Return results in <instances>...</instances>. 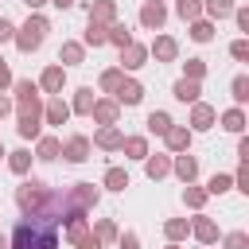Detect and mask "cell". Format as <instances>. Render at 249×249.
Returning a JSON list of instances; mask_svg holds the SVG:
<instances>
[{"label":"cell","instance_id":"6f0895ef","mask_svg":"<svg viewBox=\"0 0 249 249\" xmlns=\"http://www.w3.org/2000/svg\"><path fill=\"white\" fill-rule=\"evenodd\" d=\"M4 156H8V152H4V144H0V160H4Z\"/></svg>","mask_w":249,"mask_h":249},{"label":"cell","instance_id":"e0dca14e","mask_svg":"<svg viewBox=\"0 0 249 249\" xmlns=\"http://www.w3.org/2000/svg\"><path fill=\"white\" fill-rule=\"evenodd\" d=\"M171 171H175L183 183H195V175H198V160H195L191 152H175V160H171Z\"/></svg>","mask_w":249,"mask_h":249},{"label":"cell","instance_id":"681fc988","mask_svg":"<svg viewBox=\"0 0 249 249\" xmlns=\"http://www.w3.org/2000/svg\"><path fill=\"white\" fill-rule=\"evenodd\" d=\"M12 86V70H8V62H4V54H0V93Z\"/></svg>","mask_w":249,"mask_h":249},{"label":"cell","instance_id":"4316f807","mask_svg":"<svg viewBox=\"0 0 249 249\" xmlns=\"http://www.w3.org/2000/svg\"><path fill=\"white\" fill-rule=\"evenodd\" d=\"M222 128H226V132H237V136L245 132V113H241V105H233V109L222 113Z\"/></svg>","mask_w":249,"mask_h":249},{"label":"cell","instance_id":"ee69618b","mask_svg":"<svg viewBox=\"0 0 249 249\" xmlns=\"http://www.w3.org/2000/svg\"><path fill=\"white\" fill-rule=\"evenodd\" d=\"M230 54H233L237 62H245V58H249V39H233V43H230Z\"/></svg>","mask_w":249,"mask_h":249},{"label":"cell","instance_id":"5bb4252c","mask_svg":"<svg viewBox=\"0 0 249 249\" xmlns=\"http://www.w3.org/2000/svg\"><path fill=\"white\" fill-rule=\"evenodd\" d=\"M62 86H66V66H47L39 74V89L43 93H62Z\"/></svg>","mask_w":249,"mask_h":249},{"label":"cell","instance_id":"cb8c5ba5","mask_svg":"<svg viewBox=\"0 0 249 249\" xmlns=\"http://www.w3.org/2000/svg\"><path fill=\"white\" fill-rule=\"evenodd\" d=\"M105 43H113V47H128V43H132V31H128L121 19H113V23L105 27Z\"/></svg>","mask_w":249,"mask_h":249},{"label":"cell","instance_id":"d6a6232c","mask_svg":"<svg viewBox=\"0 0 249 249\" xmlns=\"http://www.w3.org/2000/svg\"><path fill=\"white\" fill-rule=\"evenodd\" d=\"M171 124H175V121H171L163 109H152V113H148V132H152V136H163Z\"/></svg>","mask_w":249,"mask_h":249},{"label":"cell","instance_id":"9a60e30c","mask_svg":"<svg viewBox=\"0 0 249 249\" xmlns=\"http://www.w3.org/2000/svg\"><path fill=\"white\" fill-rule=\"evenodd\" d=\"M121 140H124V132H121L117 124H101V128L93 132V140H89V144H97V148H105V152H117V148H121Z\"/></svg>","mask_w":249,"mask_h":249},{"label":"cell","instance_id":"11a10c76","mask_svg":"<svg viewBox=\"0 0 249 249\" xmlns=\"http://www.w3.org/2000/svg\"><path fill=\"white\" fill-rule=\"evenodd\" d=\"M0 249H8V237H4V233H0Z\"/></svg>","mask_w":249,"mask_h":249},{"label":"cell","instance_id":"484cf974","mask_svg":"<svg viewBox=\"0 0 249 249\" xmlns=\"http://www.w3.org/2000/svg\"><path fill=\"white\" fill-rule=\"evenodd\" d=\"M121 152H124L128 160H144V156H148V136H124V140H121Z\"/></svg>","mask_w":249,"mask_h":249},{"label":"cell","instance_id":"1f68e13d","mask_svg":"<svg viewBox=\"0 0 249 249\" xmlns=\"http://www.w3.org/2000/svg\"><path fill=\"white\" fill-rule=\"evenodd\" d=\"M12 89H16V101L39 97V82H31V78H12Z\"/></svg>","mask_w":249,"mask_h":249},{"label":"cell","instance_id":"d6986e66","mask_svg":"<svg viewBox=\"0 0 249 249\" xmlns=\"http://www.w3.org/2000/svg\"><path fill=\"white\" fill-rule=\"evenodd\" d=\"M171 93H175V101H183V105H195V101H198V93H202V86H198L195 78H179V82L171 86Z\"/></svg>","mask_w":249,"mask_h":249},{"label":"cell","instance_id":"b9f144b4","mask_svg":"<svg viewBox=\"0 0 249 249\" xmlns=\"http://www.w3.org/2000/svg\"><path fill=\"white\" fill-rule=\"evenodd\" d=\"M226 249H249V233H245V230L226 233Z\"/></svg>","mask_w":249,"mask_h":249},{"label":"cell","instance_id":"83f0119b","mask_svg":"<svg viewBox=\"0 0 249 249\" xmlns=\"http://www.w3.org/2000/svg\"><path fill=\"white\" fill-rule=\"evenodd\" d=\"M31 160H35V156H31L27 148H16V152H8V167H12L16 175H27V171H31Z\"/></svg>","mask_w":249,"mask_h":249},{"label":"cell","instance_id":"7bdbcfd3","mask_svg":"<svg viewBox=\"0 0 249 249\" xmlns=\"http://www.w3.org/2000/svg\"><path fill=\"white\" fill-rule=\"evenodd\" d=\"M202 74H206V62H202V58H187V74H183V78L202 82Z\"/></svg>","mask_w":249,"mask_h":249},{"label":"cell","instance_id":"52a82bcc","mask_svg":"<svg viewBox=\"0 0 249 249\" xmlns=\"http://www.w3.org/2000/svg\"><path fill=\"white\" fill-rule=\"evenodd\" d=\"M70 117H74V113H70V105L62 101V93H51V101L43 105V121H47V124H58V128H62V124H66Z\"/></svg>","mask_w":249,"mask_h":249},{"label":"cell","instance_id":"f35d334b","mask_svg":"<svg viewBox=\"0 0 249 249\" xmlns=\"http://www.w3.org/2000/svg\"><path fill=\"white\" fill-rule=\"evenodd\" d=\"M93 237H97L101 245H109V241H117V226H113L109 218H97V226H93Z\"/></svg>","mask_w":249,"mask_h":249},{"label":"cell","instance_id":"4dcf8cb0","mask_svg":"<svg viewBox=\"0 0 249 249\" xmlns=\"http://www.w3.org/2000/svg\"><path fill=\"white\" fill-rule=\"evenodd\" d=\"M82 47H105V23L89 19L86 23V35H82Z\"/></svg>","mask_w":249,"mask_h":249},{"label":"cell","instance_id":"277c9868","mask_svg":"<svg viewBox=\"0 0 249 249\" xmlns=\"http://www.w3.org/2000/svg\"><path fill=\"white\" fill-rule=\"evenodd\" d=\"M47 198H51V187H47L43 179H23V183L16 187V206H19L23 214L39 210V206H43Z\"/></svg>","mask_w":249,"mask_h":249},{"label":"cell","instance_id":"9c48e42d","mask_svg":"<svg viewBox=\"0 0 249 249\" xmlns=\"http://www.w3.org/2000/svg\"><path fill=\"white\" fill-rule=\"evenodd\" d=\"M113 101H117V105H140V101H144V86H140L136 78H121Z\"/></svg>","mask_w":249,"mask_h":249},{"label":"cell","instance_id":"f1b7e54d","mask_svg":"<svg viewBox=\"0 0 249 249\" xmlns=\"http://www.w3.org/2000/svg\"><path fill=\"white\" fill-rule=\"evenodd\" d=\"M187 233H191V222H187V218H167V222H163V237H167V241H183Z\"/></svg>","mask_w":249,"mask_h":249},{"label":"cell","instance_id":"3957f363","mask_svg":"<svg viewBox=\"0 0 249 249\" xmlns=\"http://www.w3.org/2000/svg\"><path fill=\"white\" fill-rule=\"evenodd\" d=\"M16 105H19L16 132H19L23 140H39V132H43V101L31 97V101H16Z\"/></svg>","mask_w":249,"mask_h":249},{"label":"cell","instance_id":"60d3db41","mask_svg":"<svg viewBox=\"0 0 249 249\" xmlns=\"http://www.w3.org/2000/svg\"><path fill=\"white\" fill-rule=\"evenodd\" d=\"M230 93H233V101H237V105H245V101H249V78H245V74H237V78H233V86H230Z\"/></svg>","mask_w":249,"mask_h":249},{"label":"cell","instance_id":"f907efd6","mask_svg":"<svg viewBox=\"0 0 249 249\" xmlns=\"http://www.w3.org/2000/svg\"><path fill=\"white\" fill-rule=\"evenodd\" d=\"M237 160H249V140H245V136L237 140Z\"/></svg>","mask_w":249,"mask_h":249},{"label":"cell","instance_id":"30bf717a","mask_svg":"<svg viewBox=\"0 0 249 249\" xmlns=\"http://www.w3.org/2000/svg\"><path fill=\"white\" fill-rule=\"evenodd\" d=\"M148 54H156V62H175L179 58V43L171 35H156L152 47H148Z\"/></svg>","mask_w":249,"mask_h":249},{"label":"cell","instance_id":"4fadbf2b","mask_svg":"<svg viewBox=\"0 0 249 249\" xmlns=\"http://www.w3.org/2000/svg\"><path fill=\"white\" fill-rule=\"evenodd\" d=\"M214 121H218V113L206 101H195L191 105V132H206V128H214Z\"/></svg>","mask_w":249,"mask_h":249},{"label":"cell","instance_id":"d590c367","mask_svg":"<svg viewBox=\"0 0 249 249\" xmlns=\"http://www.w3.org/2000/svg\"><path fill=\"white\" fill-rule=\"evenodd\" d=\"M206 198H210V195H206V187H195V183H187V191H183V202H187L191 210H202V206H206Z\"/></svg>","mask_w":249,"mask_h":249},{"label":"cell","instance_id":"8d00e7d4","mask_svg":"<svg viewBox=\"0 0 249 249\" xmlns=\"http://www.w3.org/2000/svg\"><path fill=\"white\" fill-rule=\"evenodd\" d=\"M101 183H105L109 191H124V187H128V171H124V167H109Z\"/></svg>","mask_w":249,"mask_h":249},{"label":"cell","instance_id":"f5cc1de1","mask_svg":"<svg viewBox=\"0 0 249 249\" xmlns=\"http://www.w3.org/2000/svg\"><path fill=\"white\" fill-rule=\"evenodd\" d=\"M23 4H27V12H39V8H43V4H51V0H23Z\"/></svg>","mask_w":249,"mask_h":249},{"label":"cell","instance_id":"9f6ffc18","mask_svg":"<svg viewBox=\"0 0 249 249\" xmlns=\"http://www.w3.org/2000/svg\"><path fill=\"white\" fill-rule=\"evenodd\" d=\"M167 249H179V241H167Z\"/></svg>","mask_w":249,"mask_h":249},{"label":"cell","instance_id":"8992f818","mask_svg":"<svg viewBox=\"0 0 249 249\" xmlns=\"http://www.w3.org/2000/svg\"><path fill=\"white\" fill-rule=\"evenodd\" d=\"M89 136H82V132H74V136H66V144H62V160L66 163H86L89 160Z\"/></svg>","mask_w":249,"mask_h":249},{"label":"cell","instance_id":"816d5d0a","mask_svg":"<svg viewBox=\"0 0 249 249\" xmlns=\"http://www.w3.org/2000/svg\"><path fill=\"white\" fill-rule=\"evenodd\" d=\"M8 113H12V97H4V93H0V121H4Z\"/></svg>","mask_w":249,"mask_h":249},{"label":"cell","instance_id":"74e56055","mask_svg":"<svg viewBox=\"0 0 249 249\" xmlns=\"http://www.w3.org/2000/svg\"><path fill=\"white\" fill-rule=\"evenodd\" d=\"M230 187H233V175L218 171V175H210V183H206V195H226Z\"/></svg>","mask_w":249,"mask_h":249},{"label":"cell","instance_id":"f6af8a7d","mask_svg":"<svg viewBox=\"0 0 249 249\" xmlns=\"http://www.w3.org/2000/svg\"><path fill=\"white\" fill-rule=\"evenodd\" d=\"M233 183H237V191H245V195H249V160H241V167H237Z\"/></svg>","mask_w":249,"mask_h":249},{"label":"cell","instance_id":"f546056e","mask_svg":"<svg viewBox=\"0 0 249 249\" xmlns=\"http://www.w3.org/2000/svg\"><path fill=\"white\" fill-rule=\"evenodd\" d=\"M233 0H202V12L210 16V19H226V16H233Z\"/></svg>","mask_w":249,"mask_h":249},{"label":"cell","instance_id":"6da1fadb","mask_svg":"<svg viewBox=\"0 0 249 249\" xmlns=\"http://www.w3.org/2000/svg\"><path fill=\"white\" fill-rule=\"evenodd\" d=\"M74 218H86V214H78L70 206L66 191H51V198L39 210H31L16 222V230L8 237V249H58V230Z\"/></svg>","mask_w":249,"mask_h":249},{"label":"cell","instance_id":"7dc6e473","mask_svg":"<svg viewBox=\"0 0 249 249\" xmlns=\"http://www.w3.org/2000/svg\"><path fill=\"white\" fill-rule=\"evenodd\" d=\"M233 23L237 31H249V8H233Z\"/></svg>","mask_w":249,"mask_h":249},{"label":"cell","instance_id":"5b68a950","mask_svg":"<svg viewBox=\"0 0 249 249\" xmlns=\"http://www.w3.org/2000/svg\"><path fill=\"white\" fill-rule=\"evenodd\" d=\"M66 198H70V206H74L78 214H89V210L97 206L101 191H97L93 183H74V187H66Z\"/></svg>","mask_w":249,"mask_h":249},{"label":"cell","instance_id":"603a6c76","mask_svg":"<svg viewBox=\"0 0 249 249\" xmlns=\"http://www.w3.org/2000/svg\"><path fill=\"white\" fill-rule=\"evenodd\" d=\"M144 171H148V179H163L167 171H171V156H144Z\"/></svg>","mask_w":249,"mask_h":249},{"label":"cell","instance_id":"44dd1931","mask_svg":"<svg viewBox=\"0 0 249 249\" xmlns=\"http://www.w3.org/2000/svg\"><path fill=\"white\" fill-rule=\"evenodd\" d=\"M93 101H97V93H93V86H82V89H74V101H70V113H78V117H89V109H93Z\"/></svg>","mask_w":249,"mask_h":249},{"label":"cell","instance_id":"ba28073f","mask_svg":"<svg viewBox=\"0 0 249 249\" xmlns=\"http://www.w3.org/2000/svg\"><path fill=\"white\" fill-rule=\"evenodd\" d=\"M163 19H167V8H163V0H148V4L140 8V27H148V31H160V27H163Z\"/></svg>","mask_w":249,"mask_h":249},{"label":"cell","instance_id":"e575fe53","mask_svg":"<svg viewBox=\"0 0 249 249\" xmlns=\"http://www.w3.org/2000/svg\"><path fill=\"white\" fill-rule=\"evenodd\" d=\"M191 39L195 43H210L214 39V19H191Z\"/></svg>","mask_w":249,"mask_h":249},{"label":"cell","instance_id":"ffe728a7","mask_svg":"<svg viewBox=\"0 0 249 249\" xmlns=\"http://www.w3.org/2000/svg\"><path fill=\"white\" fill-rule=\"evenodd\" d=\"M82 58H86V47H82L78 39H66V43L58 47V62H62V66H82Z\"/></svg>","mask_w":249,"mask_h":249},{"label":"cell","instance_id":"7402d4cb","mask_svg":"<svg viewBox=\"0 0 249 249\" xmlns=\"http://www.w3.org/2000/svg\"><path fill=\"white\" fill-rule=\"evenodd\" d=\"M86 12H89V19H97V23H105V27H109V23L117 19V0H93Z\"/></svg>","mask_w":249,"mask_h":249},{"label":"cell","instance_id":"7a4b0ae2","mask_svg":"<svg viewBox=\"0 0 249 249\" xmlns=\"http://www.w3.org/2000/svg\"><path fill=\"white\" fill-rule=\"evenodd\" d=\"M47 31H51V23H47V16H39V12H31L27 16V23L23 27H16V35H12V43L23 51V54H31V51H39L43 47V39H47Z\"/></svg>","mask_w":249,"mask_h":249},{"label":"cell","instance_id":"c3c4849f","mask_svg":"<svg viewBox=\"0 0 249 249\" xmlns=\"http://www.w3.org/2000/svg\"><path fill=\"white\" fill-rule=\"evenodd\" d=\"M12 35H16V23L0 16V43H12Z\"/></svg>","mask_w":249,"mask_h":249},{"label":"cell","instance_id":"ac0fdd59","mask_svg":"<svg viewBox=\"0 0 249 249\" xmlns=\"http://www.w3.org/2000/svg\"><path fill=\"white\" fill-rule=\"evenodd\" d=\"M191 233H195L202 245H214V241H218V226H214V218H206L202 210L195 214V222H191Z\"/></svg>","mask_w":249,"mask_h":249},{"label":"cell","instance_id":"2e32d148","mask_svg":"<svg viewBox=\"0 0 249 249\" xmlns=\"http://www.w3.org/2000/svg\"><path fill=\"white\" fill-rule=\"evenodd\" d=\"M163 140H167V152L175 156V152H191V128L187 124H171L167 132H163Z\"/></svg>","mask_w":249,"mask_h":249},{"label":"cell","instance_id":"7c38bea8","mask_svg":"<svg viewBox=\"0 0 249 249\" xmlns=\"http://www.w3.org/2000/svg\"><path fill=\"white\" fill-rule=\"evenodd\" d=\"M89 117H93L97 124H117V117H121V105H117L113 97H97V101H93V109H89Z\"/></svg>","mask_w":249,"mask_h":249},{"label":"cell","instance_id":"836d02e7","mask_svg":"<svg viewBox=\"0 0 249 249\" xmlns=\"http://www.w3.org/2000/svg\"><path fill=\"white\" fill-rule=\"evenodd\" d=\"M175 16L179 19H202V0H175Z\"/></svg>","mask_w":249,"mask_h":249},{"label":"cell","instance_id":"ab89813d","mask_svg":"<svg viewBox=\"0 0 249 249\" xmlns=\"http://www.w3.org/2000/svg\"><path fill=\"white\" fill-rule=\"evenodd\" d=\"M121 78H124V70H121V66H109V70L101 74V89H105V93H117Z\"/></svg>","mask_w":249,"mask_h":249},{"label":"cell","instance_id":"db71d44e","mask_svg":"<svg viewBox=\"0 0 249 249\" xmlns=\"http://www.w3.org/2000/svg\"><path fill=\"white\" fill-rule=\"evenodd\" d=\"M51 4H54V8H62V12H66V8H74V4H78V0H51Z\"/></svg>","mask_w":249,"mask_h":249},{"label":"cell","instance_id":"d4e9b609","mask_svg":"<svg viewBox=\"0 0 249 249\" xmlns=\"http://www.w3.org/2000/svg\"><path fill=\"white\" fill-rule=\"evenodd\" d=\"M35 156H39V160H58V156H62V140H58V136H39Z\"/></svg>","mask_w":249,"mask_h":249},{"label":"cell","instance_id":"bcb514c9","mask_svg":"<svg viewBox=\"0 0 249 249\" xmlns=\"http://www.w3.org/2000/svg\"><path fill=\"white\" fill-rule=\"evenodd\" d=\"M117 249H140V233H117Z\"/></svg>","mask_w":249,"mask_h":249},{"label":"cell","instance_id":"8fae6325","mask_svg":"<svg viewBox=\"0 0 249 249\" xmlns=\"http://www.w3.org/2000/svg\"><path fill=\"white\" fill-rule=\"evenodd\" d=\"M144 62H148V47L144 43L132 39L128 47H121V70H140Z\"/></svg>","mask_w":249,"mask_h":249}]
</instances>
